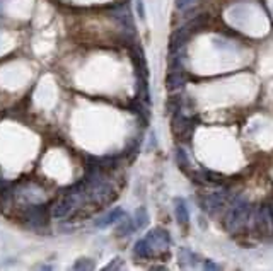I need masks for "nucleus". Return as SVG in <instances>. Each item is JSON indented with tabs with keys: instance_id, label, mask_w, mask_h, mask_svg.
Instances as JSON below:
<instances>
[{
	"instance_id": "f257e3e1",
	"label": "nucleus",
	"mask_w": 273,
	"mask_h": 271,
	"mask_svg": "<svg viewBox=\"0 0 273 271\" xmlns=\"http://www.w3.org/2000/svg\"><path fill=\"white\" fill-rule=\"evenodd\" d=\"M249 219V205L246 201H237L226 215V229L229 232H239Z\"/></svg>"
},
{
	"instance_id": "f03ea898",
	"label": "nucleus",
	"mask_w": 273,
	"mask_h": 271,
	"mask_svg": "<svg viewBox=\"0 0 273 271\" xmlns=\"http://www.w3.org/2000/svg\"><path fill=\"white\" fill-rule=\"evenodd\" d=\"M145 241L150 244L152 251H164L169 247V244H171V237H169V232L164 229H152L149 234H147Z\"/></svg>"
},
{
	"instance_id": "7ed1b4c3",
	"label": "nucleus",
	"mask_w": 273,
	"mask_h": 271,
	"mask_svg": "<svg viewBox=\"0 0 273 271\" xmlns=\"http://www.w3.org/2000/svg\"><path fill=\"white\" fill-rule=\"evenodd\" d=\"M75 206H77L75 205V201L69 195H65L64 193V196L51 205L50 215L53 216V219H65V216H69L70 213H72V210L75 208Z\"/></svg>"
},
{
	"instance_id": "20e7f679",
	"label": "nucleus",
	"mask_w": 273,
	"mask_h": 271,
	"mask_svg": "<svg viewBox=\"0 0 273 271\" xmlns=\"http://www.w3.org/2000/svg\"><path fill=\"white\" fill-rule=\"evenodd\" d=\"M186 79H185V72H183L180 62L174 63V67H171L168 74V79H166V87L168 90H176V89H181L185 85Z\"/></svg>"
},
{
	"instance_id": "39448f33",
	"label": "nucleus",
	"mask_w": 273,
	"mask_h": 271,
	"mask_svg": "<svg viewBox=\"0 0 273 271\" xmlns=\"http://www.w3.org/2000/svg\"><path fill=\"white\" fill-rule=\"evenodd\" d=\"M191 130H193L191 121L176 111V115L173 118V133L178 135V137H188L191 133Z\"/></svg>"
},
{
	"instance_id": "423d86ee",
	"label": "nucleus",
	"mask_w": 273,
	"mask_h": 271,
	"mask_svg": "<svg viewBox=\"0 0 273 271\" xmlns=\"http://www.w3.org/2000/svg\"><path fill=\"white\" fill-rule=\"evenodd\" d=\"M48 215H50V211L46 210V206L44 205H34V206H29L28 210H26V216H28L29 222L33 224H46V219Z\"/></svg>"
},
{
	"instance_id": "0eeeda50",
	"label": "nucleus",
	"mask_w": 273,
	"mask_h": 271,
	"mask_svg": "<svg viewBox=\"0 0 273 271\" xmlns=\"http://www.w3.org/2000/svg\"><path fill=\"white\" fill-rule=\"evenodd\" d=\"M125 213H123V210L122 208H115V210H111L108 211L106 215H102L99 220H96V227L97 229H106V227H110V225H113L118 222L120 219H122Z\"/></svg>"
},
{
	"instance_id": "6e6552de",
	"label": "nucleus",
	"mask_w": 273,
	"mask_h": 271,
	"mask_svg": "<svg viewBox=\"0 0 273 271\" xmlns=\"http://www.w3.org/2000/svg\"><path fill=\"white\" fill-rule=\"evenodd\" d=\"M118 227H116V234L118 236H128V234H132L133 230H137L135 224H133V219H130V216L123 215L122 220H118Z\"/></svg>"
},
{
	"instance_id": "1a4fd4ad",
	"label": "nucleus",
	"mask_w": 273,
	"mask_h": 271,
	"mask_svg": "<svg viewBox=\"0 0 273 271\" xmlns=\"http://www.w3.org/2000/svg\"><path fill=\"white\" fill-rule=\"evenodd\" d=\"M133 251H135V254L138 257H142V259H149V257H152L155 254L154 251H152L150 244L145 241V239H142V241H138L135 244V247H133Z\"/></svg>"
},
{
	"instance_id": "9d476101",
	"label": "nucleus",
	"mask_w": 273,
	"mask_h": 271,
	"mask_svg": "<svg viewBox=\"0 0 273 271\" xmlns=\"http://www.w3.org/2000/svg\"><path fill=\"white\" fill-rule=\"evenodd\" d=\"M174 213H176L178 222L181 225H186L190 222V213H188V208L183 200H176V206H174Z\"/></svg>"
},
{
	"instance_id": "9b49d317",
	"label": "nucleus",
	"mask_w": 273,
	"mask_h": 271,
	"mask_svg": "<svg viewBox=\"0 0 273 271\" xmlns=\"http://www.w3.org/2000/svg\"><path fill=\"white\" fill-rule=\"evenodd\" d=\"M224 201H226V196H224L222 193H213V195H210L207 198L205 205H207V210L215 211L217 208H221V206L224 205Z\"/></svg>"
},
{
	"instance_id": "f8f14e48",
	"label": "nucleus",
	"mask_w": 273,
	"mask_h": 271,
	"mask_svg": "<svg viewBox=\"0 0 273 271\" xmlns=\"http://www.w3.org/2000/svg\"><path fill=\"white\" fill-rule=\"evenodd\" d=\"M147 222H149V213H147V210L144 206H140V208L135 210V215H133V224H135L137 229H144Z\"/></svg>"
},
{
	"instance_id": "ddd939ff",
	"label": "nucleus",
	"mask_w": 273,
	"mask_h": 271,
	"mask_svg": "<svg viewBox=\"0 0 273 271\" xmlns=\"http://www.w3.org/2000/svg\"><path fill=\"white\" fill-rule=\"evenodd\" d=\"M176 162L181 169H186L188 167V157H186V152L183 150V148H178L176 150Z\"/></svg>"
},
{
	"instance_id": "4468645a",
	"label": "nucleus",
	"mask_w": 273,
	"mask_h": 271,
	"mask_svg": "<svg viewBox=\"0 0 273 271\" xmlns=\"http://www.w3.org/2000/svg\"><path fill=\"white\" fill-rule=\"evenodd\" d=\"M74 268L75 269H92L94 263H92V259H86V257H82V259H79L77 263H75Z\"/></svg>"
},
{
	"instance_id": "2eb2a0df",
	"label": "nucleus",
	"mask_w": 273,
	"mask_h": 271,
	"mask_svg": "<svg viewBox=\"0 0 273 271\" xmlns=\"http://www.w3.org/2000/svg\"><path fill=\"white\" fill-rule=\"evenodd\" d=\"M174 2H176V7L180 9V11H186V9L193 7L198 0H174Z\"/></svg>"
},
{
	"instance_id": "dca6fc26",
	"label": "nucleus",
	"mask_w": 273,
	"mask_h": 271,
	"mask_svg": "<svg viewBox=\"0 0 273 271\" xmlns=\"http://www.w3.org/2000/svg\"><path fill=\"white\" fill-rule=\"evenodd\" d=\"M122 257H115L113 259V263H110L108 266H104V269H120L123 266V263H122Z\"/></svg>"
},
{
	"instance_id": "f3484780",
	"label": "nucleus",
	"mask_w": 273,
	"mask_h": 271,
	"mask_svg": "<svg viewBox=\"0 0 273 271\" xmlns=\"http://www.w3.org/2000/svg\"><path fill=\"white\" fill-rule=\"evenodd\" d=\"M205 178H208V181H212V183H222V176H219L215 173H210V171H205Z\"/></svg>"
},
{
	"instance_id": "a211bd4d",
	"label": "nucleus",
	"mask_w": 273,
	"mask_h": 271,
	"mask_svg": "<svg viewBox=\"0 0 273 271\" xmlns=\"http://www.w3.org/2000/svg\"><path fill=\"white\" fill-rule=\"evenodd\" d=\"M137 9H138V16L144 17L145 14H144V2L142 0H137Z\"/></svg>"
},
{
	"instance_id": "6ab92c4d",
	"label": "nucleus",
	"mask_w": 273,
	"mask_h": 271,
	"mask_svg": "<svg viewBox=\"0 0 273 271\" xmlns=\"http://www.w3.org/2000/svg\"><path fill=\"white\" fill-rule=\"evenodd\" d=\"M203 268H205V269H219V266H217V264H213L212 261H205V263H203Z\"/></svg>"
}]
</instances>
